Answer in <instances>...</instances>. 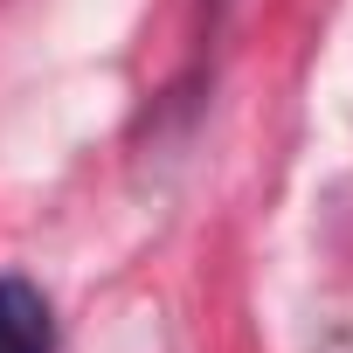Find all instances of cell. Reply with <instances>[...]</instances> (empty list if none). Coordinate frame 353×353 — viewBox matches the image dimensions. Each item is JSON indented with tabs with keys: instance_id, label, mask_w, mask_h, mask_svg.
<instances>
[{
	"instance_id": "cell-1",
	"label": "cell",
	"mask_w": 353,
	"mask_h": 353,
	"mask_svg": "<svg viewBox=\"0 0 353 353\" xmlns=\"http://www.w3.org/2000/svg\"><path fill=\"white\" fill-rule=\"evenodd\" d=\"M0 353H56V312L28 277H0Z\"/></svg>"
}]
</instances>
